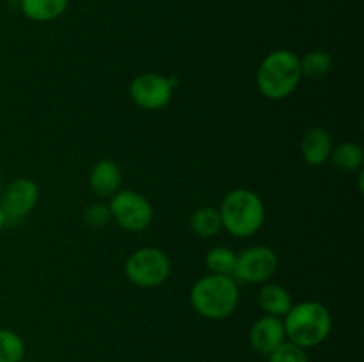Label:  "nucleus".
<instances>
[{"mask_svg":"<svg viewBox=\"0 0 364 362\" xmlns=\"http://www.w3.org/2000/svg\"><path fill=\"white\" fill-rule=\"evenodd\" d=\"M301 60L291 50H274L259 62L256 85L267 99L281 102L294 94L301 84Z\"/></svg>","mask_w":364,"mask_h":362,"instance_id":"f257e3e1","label":"nucleus"},{"mask_svg":"<svg viewBox=\"0 0 364 362\" xmlns=\"http://www.w3.org/2000/svg\"><path fill=\"white\" fill-rule=\"evenodd\" d=\"M240 302L237 280L231 275L208 273L196 280L191 290V305L206 319H224L233 314Z\"/></svg>","mask_w":364,"mask_h":362,"instance_id":"f03ea898","label":"nucleus"},{"mask_svg":"<svg viewBox=\"0 0 364 362\" xmlns=\"http://www.w3.org/2000/svg\"><path fill=\"white\" fill-rule=\"evenodd\" d=\"M287 341L304 348H315L329 337L333 330V316L323 304L315 300H304L291 305L284 316Z\"/></svg>","mask_w":364,"mask_h":362,"instance_id":"7ed1b4c3","label":"nucleus"},{"mask_svg":"<svg viewBox=\"0 0 364 362\" xmlns=\"http://www.w3.org/2000/svg\"><path fill=\"white\" fill-rule=\"evenodd\" d=\"M223 229L235 238H251L265 224V204L255 190L235 188L220 202Z\"/></svg>","mask_w":364,"mask_h":362,"instance_id":"20e7f679","label":"nucleus"},{"mask_svg":"<svg viewBox=\"0 0 364 362\" xmlns=\"http://www.w3.org/2000/svg\"><path fill=\"white\" fill-rule=\"evenodd\" d=\"M128 280L139 287H159L169 279L171 259L162 248L141 247L124 263Z\"/></svg>","mask_w":364,"mask_h":362,"instance_id":"39448f33","label":"nucleus"},{"mask_svg":"<svg viewBox=\"0 0 364 362\" xmlns=\"http://www.w3.org/2000/svg\"><path fill=\"white\" fill-rule=\"evenodd\" d=\"M109 209L112 220L130 233L146 231L153 222V206L148 199L130 188H121L109 199Z\"/></svg>","mask_w":364,"mask_h":362,"instance_id":"423d86ee","label":"nucleus"},{"mask_svg":"<svg viewBox=\"0 0 364 362\" xmlns=\"http://www.w3.org/2000/svg\"><path fill=\"white\" fill-rule=\"evenodd\" d=\"M279 266L274 248L267 245H252L237 254L233 279L244 284H265L272 279Z\"/></svg>","mask_w":364,"mask_h":362,"instance_id":"0eeeda50","label":"nucleus"},{"mask_svg":"<svg viewBox=\"0 0 364 362\" xmlns=\"http://www.w3.org/2000/svg\"><path fill=\"white\" fill-rule=\"evenodd\" d=\"M39 201V187L28 177H18L11 181L0 192V209L6 216V226L23 220Z\"/></svg>","mask_w":364,"mask_h":362,"instance_id":"6e6552de","label":"nucleus"},{"mask_svg":"<svg viewBox=\"0 0 364 362\" xmlns=\"http://www.w3.org/2000/svg\"><path fill=\"white\" fill-rule=\"evenodd\" d=\"M174 85L169 77L160 73H142L132 80L130 98L142 110H160L169 105Z\"/></svg>","mask_w":364,"mask_h":362,"instance_id":"1a4fd4ad","label":"nucleus"},{"mask_svg":"<svg viewBox=\"0 0 364 362\" xmlns=\"http://www.w3.org/2000/svg\"><path fill=\"white\" fill-rule=\"evenodd\" d=\"M249 343L255 348V351L269 357L281 344L287 343L283 319L276 318V316L263 314L262 318L252 323L251 332H249Z\"/></svg>","mask_w":364,"mask_h":362,"instance_id":"9d476101","label":"nucleus"},{"mask_svg":"<svg viewBox=\"0 0 364 362\" xmlns=\"http://www.w3.org/2000/svg\"><path fill=\"white\" fill-rule=\"evenodd\" d=\"M123 172L114 160L103 158L96 162L89 170V187L100 199H110L121 190Z\"/></svg>","mask_w":364,"mask_h":362,"instance_id":"9b49d317","label":"nucleus"},{"mask_svg":"<svg viewBox=\"0 0 364 362\" xmlns=\"http://www.w3.org/2000/svg\"><path fill=\"white\" fill-rule=\"evenodd\" d=\"M333 137L326 128H311L301 141V155L304 162L311 167H318L331 158L333 153Z\"/></svg>","mask_w":364,"mask_h":362,"instance_id":"f8f14e48","label":"nucleus"},{"mask_svg":"<svg viewBox=\"0 0 364 362\" xmlns=\"http://www.w3.org/2000/svg\"><path fill=\"white\" fill-rule=\"evenodd\" d=\"M258 304L265 314L284 318L294 305V298L287 287L274 283H265L258 293Z\"/></svg>","mask_w":364,"mask_h":362,"instance_id":"ddd939ff","label":"nucleus"},{"mask_svg":"<svg viewBox=\"0 0 364 362\" xmlns=\"http://www.w3.org/2000/svg\"><path fill=\"white\" fill-rule=\"evenodd\" d=\"M70 0H20L21 13L32 21H52L63 16Z\"/></svg>","mask_w":364,"mask_h":362,"instance_id":"4468645a","label":"nucleus"},{"mask_svg":"<svg viewBox=\"0 0 364 362\" xmlns=\"http://www.w3.org/2000/svg\"><path fill=\"white\" fill-rule=\"evenodd\" d=\"M191 231L199 238H213L223 231V220H220L219 209L213 206H201L196 209L188 220Z\"/></svg>","mask_w":364,"mask_h":362,"instance_id":"2eb2a0df","label":"nucleus"},{"mask_svg":"<svg viewBox=\"0 0 364 362\" xmlns=\"http://www.w3.org/2000/svg\"><path fill=\"white\" fill-rule=\"evenodd\" d=\"M334 167L343 172H358L363 169L364 163V151L355 142H341L336 148H333L331 153Z\"/></svg>","mask_w":364,"mask_h":362,"instance_id":"dca6fc26","label":"nucleus"},{"mask_svg":"<svg viewBox=\"0 0 364 362\" xmlns=\"http://www.w3.org/2000/svg\"><path fill=\"white\" fill-rule=\"evenodd\" d=\"M299 60H301L302 77L322 78L333 70V57L326 50H311L304 57H299Z\"/></svg>","mask_w":364,"mask_h":362,"instance_id":"f3484780","label":"nucleus"},{"mask_svg":"<svg viewBox=\"0 0 364 362\" xmlns=\"http://www.w3.org/2000/svg\"><path fill=\"white\" fill-rule=\"evenodd\" d=\"M235 261H237V252L230 247H224V245L210 248L208 254H206V258H205L208 272L217 273V275L233 277Z\"/></svg>","mask_w":364,"mask_h":362,"instance_id":"a211bd4d","label":"nucleus"},{"mask_svg":"<svg viewBox=\"0 0 364 362\" xmlns=\"http://www.w3.org/2000/svg\"><path fill=\"white\" fill-rule=\"evenodd\" d=\"M25 341L11 329H0V362H23Z\"/></svg>","mask_w":364,"mask_h":362,"instance_id":"6ab92c4d","label":"nucleus"},{"mask_svg":"<svg viewBox=\"0 0 364 362\" xmlns=\"http://www.w3.org/2000/svg\"><path fill=\"white\" fill-rule=\"evenodd\" d=\"M82 220H84V224L89 229H105V227L109 226L110 220H112L109 204L102 201L89 202L84 208V212H82Z\"/></svg>","mask_w":364,"mask_h":362,"instance_id":"aec40b11","label":"nucleus"},{"mask_svg":"<svg viewBox=\"0 0 364 362\" xmlns=\"http://www.w3.org/2000/svg\"><path fill=\"white\" fill-rule=\"evenodd\" d=\"M269 362H309V358L304 348L287 341L269 355Z\"/></svg>","mask_w":364,"mask_h":362,"instance_id":"412c9836","label":"nucleus"},{"mask_svg":"<svg viewBox=\"0 0 364 362\" xmlns=\"http://www.w3.org/2000/svg\"><path fill=\"white\" fill-rule=\"evenodd\" d=\"M4 226H6V216H4L2 209H0V231L4 229Z\"/></svg>","mask_w":364,"mask_h":362,"instance_id":"4be33fe9","label":"nucleus"},{"mask_svg":"<svg viewBox=\"0 0 364 362\" xmlns=\"http://www.w3.org/2000/svg\"><path fill=\"white\" fill-rule=\"evenodd\" d=\"M0 192H2V176H0Z\"/></svg>","mask_w":364,"mask_h":362,"instance_id":"5701e85b","label":"nucleus"}]
</instances>
